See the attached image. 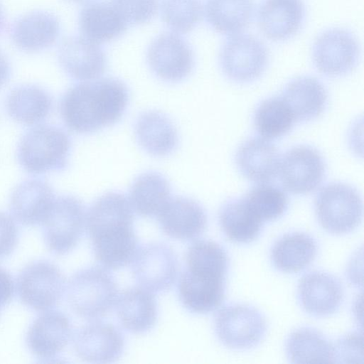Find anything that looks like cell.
<instances>
[{"instance_id": "6da1fadb", "label": "cell", "mask_w": 364, "mask_h": 364, "mask_svg": "<svg viewBox=\"0 0 364 364\" xmlns=\"http://www.w3.org/2000/svg\"><path fill=\"white\" fill-rule=\"evenodd\" d=\"M133 209L124 193L109 191L99 197L86 213L85 225L97 261L105 269L131 263L139 249Z\"/></svg>"}, {"instance_id": "7a4b0ae2", "label": "cell", "mask_w": 364, "mask_h": 364, "mask_svg": "<svg viewBox=\"0 0 364 364\" xmlns=\"http://www.w3.org/2000/svg\"><path fill=\"white\" fill-rule=\"evenodd\" d=\"M128 102L129 91L122 81L97 79L70 87L60 100V113L70 131L91 134L119 122Z\"/></svg>"}, {"instance_id": "3957f363", "label": "cell", "mask_w": 364, "mask_h": 364, "mask_svg": "<svg viewBox=\"0 0 364 364\" xmlns=\"http://www.w3.org/2000/svg\"><path fill=\"white\" fill-rule=\"evenodd\" d=\"M70 150L71 140L65 130L55 125L38 124L20 139L17 158L27 173L41 175L65 168Z\"/></svg>"}, {"instance_id": "277c9868", "label": "cell", "mask_w": 364, "mask_h": 364, "mask_svg": "<svg viewBox=\"0 0 364 364\" xmlns=\"http://www.w3.org/2000/svg\"><path fill=\"white\" fill-rule=\"evenodd\" d=\"M118 296L114 277L100 267L80 269L68 284L67 299L70 309L86 319L106 316L117 303Z\"/></svg>"}, {"instance_id": "5b68a950", "label": "cell", "mask_w": 364, "mask_h": 364, "mask_svg": "<svg viewBox=\"0 0 364 364\" xmlns=\"http://www.w3.org/2000/svg\"><path fill=\"white\" fill-rule=\"evenodd\" d=\"M228 268L200 262H187L178 291L183 305L191 312L208 314L223 304Z\"/></svg>"}, {"instance_id": "8992f818", "label": "cell", "mask_w": 364, "mask_h": 364, "mask_svg": "<svg viewBox=\"0 0 364 364\" xmlns=\"http://www.w3.org/2000/svg\"><path fill=\"white\" fill-rule=\"evenodd\" d=\"M314 207L320 225L332 234L348 233L362 220V198L355 188L344 183L334 182L322 187Z\"/></svg>"}, {"instance_id": "52a82bcc", "label": "cell", "mask_w": 364, "mask_h": 364, "mask_svg": "<svg viewBox=\"0 0 364 364\" xmlns=\"http://www.w3.org/2000/svg\"><path fill=\"white\" fill-rule=\"evenodd\" d=\"M85 205L73 196L55 198L43 222V236L48 249L57 255H65L79 242L85 225Z\"/></svg>"}, {"instance_id": "ba28073f", "label": "cell", "mask_w": 364, "mask_h": 364, "mask_svg": "<svg viewBox=\"0 0 364 364\" xmlns=\"http://www.w3.org/2000/svg\"><path fill=\"white\" fill-rule=\"evenodd\" d=\"M219 340L232 349H250L264 337L267 323L263 314L255 307L232 304L220 309L214 318Z\"/></svg>"}, {"instance_id": "9c48e42d", "label": "cell", "mask_w": 364, "mask_h": 364, "mask_svg": "<svg viewBox=\"0 0 364 364\" xmlns=\"http://www.w3.org/2000/svg\"><path fill=\"white\" fill-rule=\"evenodd\" d=\"M269 53L257 38L238 33L223 44L219 63L224 75L237 82H248L259 77L267 68Z\"/></svg>"}, {"instance_id": "30bf717a", "label": "cell", "mask_w": 364, "mask_h": 364, "mask_svg": "<svg viewBox=\"0 0 364 364\" xmlns=\"http://www.w3.org/2000/svg\"><path fill=\"white\" fill-rule=\"evenodd\" d=\"M65 279L59 268L46 261L28 264L19 274L16 290L21 301L37 311L53 308L61 299Z\"/></svg>"}, {"instance_id": "8fae6325", "label": "cell", "mask_w": 364, "mask_h": 364, "mask_svg": "<svg viewBox=\"0 0 364 364\" xmlns=\"http://www.w3.org/2000/svg\"><path fill=\"white\" fill-rule=\"evenodd\" d=\"M360 46L355 36L339 28L328 29L315 39L312 59L316 69L328 77H339L357 65Z\"/></svg>"}, {"instance_id": "7c38bea8", "label": "cell", "mask_w": 364, "mask_h": 364, "mask_svg": "<svg viewBox=\"0 0 364 364\" xmlns=\"http://www.w3.org/2000/svg\"><path fill=\"white\" fill-rule=\"evenodd\" d=\"M278 174L286 191L297 195L308 194L322 183L326 174L325 161L316 149L296 146L281 157Z\"/></svg>"}, {"instance_id": "4fadbf2b", "label": "cell", "mask_w": 364, "mask_h": 364, "mask_svg": "<svg viewBox=\"0 0 364 364\" xmlns=\"http://www.w3.org/2000/svg\"><path fill=\"white\" fill-rule=\"evenodd\" d=\"M134 278L141 287L151 292H163L174 284L178 269L173 249L161 242L139 248L132 262Z\"/></svg>"}, {"instance_id": "5bb4252c", "label": "cell", "mask_w": 364, "mask_h": 364, "mask_svg": "<svg viewBox=\"0 0 364 364\" xmlns=\"http://www.w3.org/2000/svg\"><path fill=\"white\" fill-rule=\"evenodd\" d=\"M146 60L154 74L168 82L186 79L195 64L189 44L176 33H164L153 40L147 50Z\"/></svg>"}, {"instance_id": "9a60e30c", "label": "cell", "mask_w": 364, "mask_h": 364, "mask_svg": "<svg viewBox=\"0 0 364 364\" xmlns=\"http://www.w3.org/2000/svg\"><path fill=\"white\" fill-rule=\"evenodd\" d=\"M124 338L114 325L95 321L82 326L73 339L74 350L81 360L95 363L116 361L124 348Z\"/></svg>"}, {"instance_id": "2e32d148", "label": "cell", "mask_w": 364, "mask_h": 364, "mask_svg": "<svg viewBox=\"0 0 364 364\" xmlns=\"http://www.w3.org/2000/svg\"><path fill=\"white\" fill-rule=\"evenodd\" d=\"M58 59L70 77L82 82L98 79L107 68L103 49L82 36L65 38L58 46Z\"/></svg>"}, {"instance_id": "e0dca14e", "label": "cell", "mask_w": 364, "mask_h": 364, "mask_svg": "<svg viewBox=\"0 0 364 364\" xmlns=\"http://www.w3.org/2000/svg\"><path fill=\"white\" fill-rule=\"evenodd\" d=\"M297 295L306 312L314 316H326L338 310L344 291L342 284L333 274L312 271L299 280Z\"/></svg>"}, {"instance_id": "ac0fdd59", "label": "cell", "mask_w": 364, "mask_h": 364, "mask_svg": "<svg viewBox=\"0 0 364 364\" xmlns=\"http://www.w3.org/2000/svg\"><path fill=\"white\" fill-rule=\"evenodd\" d=\"M157 217L164 233L180 240L198 237L208 223L203 206L195 200L183 196L171 198Z\"/></svg>"}, {"instance_id": "d6986e66", "label": "cell", "mask_w": 364, "mask_h": 364, "mask_svg": "<svg viewBox=\"0 0 364 364\" xmlns=\"http://www.w3.org/2000/svg\"><path fill=\"white\" fill-rule=\"evenodd\" d=\"M304 18L302 0H264L257 11L260 31L273 41H285L295 36Z\"/></svg>"}, {"instance_id": "ffe728a7", "label": "cell", "mask_w": 364, "mask_h": 364, "mask_svg": "<svg viewBox=\"0 0 364 364\" xmlns=\"http://www.w3.org/2000/svg\"><path fill=\"white\" fill-rule=\"evenodd\" d=\"M60 32V22L51 13L35 11L17 18L10 29L14 46L28 53H38L53 46Z\"/></svg>"}, {"instance_id": "44dd1931", "label": "cell", "mask_w": 364, "mask_h": 364, "mask_svg": "<svg viewBox=\"0 0 364 364\" xmlns=\"http://www.w3.org/2000/svg\"><path fill=\"white\" fill-rule=\"evenodd\" d=\"M55 200L52 187L39 178L18 183L12 191L10 211L20 224L27 226L43 223Z\"/></svg>"}, {"instance_id": "7402d4cb", "label": "cell", "mask_w": 364, "mask_h": 364, "mask_svg": "<svg viewBox=\"0 0 364 364\" xmlns=\"http://www.w3.org/2000/svg\"><path fill=\"white\" fill-rule=\"evenodd\" d=\"M72 333L69 318L58 311H48L41 314L30 326L26 343L36 357L50 359L67 346Z\"/></svg>"}, {"instance_id": "603a6c76", "label": "cell", "mask_w": 364, "mask_h": 364, "mask_svg": "<svg viewBox=\"0 0 364 364\" xmlns=\"http://www.w3.org/2000/svg\"><path fill=\"white\" fill-rule=\"evenodd\" d=\"M281 156L277 148L262 137H253L238 148L235 161L240 173L257 183H269L279 173Z\"/></svg>"}, {"instance_id": "cb8c5ba5", "label": "cell", "mask_w": 364, "mask_h": 364, "mask_svg": "<svg viewBox=\"0 0 364 364\" xmlns=\"http://www.w3.org/2000/svg\"><path fill=\"white\" fill-rule=\"evenodd\" d=\"M134 134L139 145L156 157L170 155L178 143V132L172 121L164 113L156 110L144 112L138 117Z\"/></svg>"}, {"instance_id": "d4e9b609", "label": "cell", "mask_w": 364, "mask_h": 364, "mask_svg": "<svg viewBox=\"0 0 364 364\" xmlns=\"http://www.w3.org/2000/svg\"><path fill=\"white\" fill-rule=\"evenodd\" d=\"M117 314L122 326L133 333H143L155 325L158 308L151 291L142 287L124 290L117 301Z\"/></svg>"}, {"instance_id": "484cf974", "label": "cell", "mask_w": 364, "mask_h": 364, "mask_svg": "<svg viewBox=\"0 0 364 364\" xmlns=\"http://www.w3.org/2000/svg\"><path fill=\"white\" fill-rule=\"evenodd\" d=\"M282 97L296 122H306L319 117L325 110L328 94L323 84L309 76L296 77L287 84Z\"/></svg>"}, {"instance_id": "4316f807", "label": "cell", "mask_w": 364, "mask_h": 364, "mask_svg": "<svg viewBox=\"0 0 364 364\" xmlns=\"http://www.w3.org/2000/svg\"><path fill=\"white\" fill-rule=\"evenodd\" d=\"M127 25L111 3L88 4L81 9L78 18L82 36L97 44L117 38L124 33Z\"/></svg>"}, {"instance_id": "83f0119b", "label": "cell", "mask_w": 364, "mask_h": 364, "mask_svg": "<svg viewBox=\"0 0 364 364\" xmlns=\"http://www.w3.org/2000/svg\"><path fill=\"white\" fill-rule=\"evenodd\" d=\"M317 251V242L311 235L302 232H292L284 235L274 243L270 259L277 270L296 273L312 263Z\"/></svg>"}, {"instance_id": "f1b7e54d", "label": "cell", "mask_w": 364, "mask_h": 364, "mask_svg": "<svg viewBox=\"0 0 364 364\" xmlns=\"http://www.w3.org/2000/svg\"><path fill=\"white\" fill-rule=\"evenodd\" d=\"M6 107L9 115L16 122L26 126L38 125L49 116L53 99L40 86L22 85L9 93Z\"/></svg>"}, {"instance_id": "f546056e", "label": "cell", "mask_w": 364, "mask_h": 364, "mask_svg": "<svg viewBox=\"0 0 364 364\" xmlns=\"http://www.w3.org/2000/svg\"><path fill=\"white\" fill-rule=\"evenodd\" d=\"M167 178L155 171L139 175L129 190V200L134 211L145 218L157 216L171 198Z\"/></svg>"}, {"instance_id": "4dcf8cb0", "label": "cell", "mask_w": 364, "mask_h": 364, "mask_svg": "<svg viewBox=\"0 0 364 364\" xmlns=\"http://www.w3.org/2000/svg\"><path fill=\"white\" fill-rule=\"evenodd\" d=\"M254 11L253 0H206L204 8L209 26L230 36L240 33L249 26Z\"/></svg>"}, {"instance_id": "1f68e13d", "label": "cell", "mask_w": 364, "mask_h": 364, "mask_svg": "<svg viewBox=\"0 0 364 364\" xmlns=\"http://www.w3.org/2000/svg\"><path fill=\"white\" fill-rule=\"evenodd\" d=\"M218 219L226 237L237 243L254 241L260 235L264 225L243 197L226 201L220 209Z\"/></svg>"}, {"instance_id": "d6a6232c", "label": "cell", "mask_w": 364, "mask_h": 364, "mask_svg": "<svg viewBox=\"0 0 364 364\" xmlns=\"http://www.w3.org/2000/svg\"><path fill=\"white\" fill-rule=\"evenodd\" d=\"M285 350L293 363H333V343L313 328L302 327L292 331L286 341Z\"/></svg>"}, {"instance_id": "836d02e7", "label": "cell", "mask_w": 364, "mask_h": 364, "mask_svg": "<svg viewBox=\"0 0 364 364\" xmlns=\"http://www.w3.org/2000/svg\"><path fill=\"white\" fill-rule=\"evenodd\" d=\"M296 119L282 96L263 100L254 114V124L261 137L266 139L280 138L293 128Z\"/></svg>"}, {"instance_id": "e575fe53", "label": "cell", "mask_w": 364, "mask_h": 364, "mask_svg": "<svg viewBox=\"0 0 364 364\" xmlns=\"http://www.w3.org/2000/svg\"><path fill=\"white\" fill-rule=\"evenodd\" d=\"M243 198L251 210L264 223L280 218L289 205L286 192L269 183H257Z\"/></svg>"}, {"instance_id": "d590c367", "label": "cell", "mask_w": 364, "mask_h": 364, "mask_svg": "<svg viewBox=\"0 0 364 364\" xmlns=\"http://www.w3.org/2000/svg\"><path fill=\"white\" fill-rule=\"evenodd\" d=\"M200 0H162L161 18L164 23L176 33L193 30L203 16Z\"/></svg>"}, {"instance_id": "8d00e7d4", "label": "cell", "mask_w": 364, "mask_h": 364, "mask_svg": "<svg viewBox=\"0 0 364 364\" xmlns=\"http://www.w3.org/2000/svg\"><path fill=\"white\" fill-rule=\"evenodd\" d=\"M127 24L139 25L149 21L158 9V0H111Z\"/></svg>"}, {"instance_id": "74e56055", "label": "cell", "mask_w": 364, "mask_h": 364, "mask_svg": "<svg viewBox=\"0 0 364 364\" xmlns=\"http://www.w3.org/2000/svg\"><path fill=\"white\" fill-rule=\"evenodd\" d=\"M333 346V363H362V334L348 333L340 338Z\"/></svg>"}, {"instance_id": "f35d334b", "label": "cell", "mask_w": 364, "mask_h": 364, "mask_svg": "<svg viewBox=\"0 0 364 364\" xmlns=\"http://www.w3.org/2000/svg\"><path fill=\"white\" fill-rule=\"evenodd\" d=\"M18 240V230L13 218L0 211V259L9 255Z\"/></svg>"}, {"instance_id": "ab89813d", "label": "cell", "mask_w": 364, "mask_h": 364, "mask_svg": "<svg viewBox=\"0 0 364 364\" xmlns=\"http://www.w3.org/2000/svg\"><path fill=\"white\" fill-rule=\"evenodd\" d=\"M14 291L11 276L7 271L0 267V309L11 299Z\"/></svg>"}, {"instance_id": "60d3db41", "label": "cell", "mask_w": 364, "mask_h": 364, "mask_svg": "<svg viewBox=\"0 0 364 364\" xmlns=\"http://www.w3.org/2000/svg\"><path fill=\"white\" fill-rule=\"evenodd\" d=\"M11 67L5 55L0 50V87L9 79Z\"/></svg>"}, {"instance_id": "b9f144b4", "label": "cell", "mask_w": 364, "mask_h": 364, "mask_svg": "<svg viewBox=\"0 0 364 364\" xmlns=\"http://www.w3.org/2000/svg\"><path fill=\"white\" fill-rule=\"evenodd\" d=\"M4 23H5V16H4L3 8L0 4V32L4 28Z\"/></svg>"}, {"instance_id": "7bdbcfd3", "label": "cell", "mask_w": 364, "mask_h": 364, "mask_svg": "<svg viewBox=\"0 0 364 364\" xmlns=\"http://www.w3.org/2000/svg\"><path fill=\"white\" fill-rule=\"evenodd\" d=\"M69 1L75 2V3H83V2H86V1H88L90 0H69Z\"/></svg>"}]
</instances>
